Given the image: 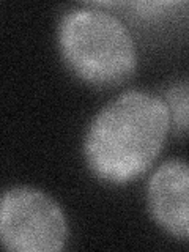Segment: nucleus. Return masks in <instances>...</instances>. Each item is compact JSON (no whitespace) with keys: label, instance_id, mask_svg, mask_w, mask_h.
<instances>
[{"label":"nucleus","instance_id":"f257e3e1","mask_svg":"<svg viewBox=\"0 0 189 252\" xmlns=\"http://www.w3.org/2000/svg\"><path fill=\"white\" fill-rule=\"evenodd\" d=\"M169 129L170 112L164 98L142 90L123 92L87 128L85 162L102 181L129 183L152 167Z\"/></svg>","mask_w":189,"mask_h":252},{"label":"nucleus","instance_id":"f03ea898","mask_svg":"<svg viewBox=\"0 0 189 252\" xmlns=\"http://www.w3.org/2000/svg\"><path fill=\"white\" fill-rule=\"evenodd\" d=\"M57 44L63 62L82 81L107 87L126 81L137 66L136 44L115 14L81 6L62 16Z\"/></svg>","mask_w":189,"mask_h":252},{"label":"nucleus","instance_id":"7ed1b4c3","mask_svg":"<svg viewBox=\"0 0 189 252\" xmlns=\"http://www.w3.org/2000/svg\"><path fill=\"white\" fill-rule=\"evenodd\" d=\"M68 222L52 197L32 186H13L0 200V240L13 252H57L68 241Z\"/></svg>","mask_w":189,"mask_h":252},{"label":"nucleus","instance_id":"20e7f679","mask_svg":"<svg viewBox=\"0 0 189 252\" xmlns=\"http://www.w3.org/2000/svg\"><path fill=\"white\" fill-rule=\"evenodd\" d=\"M150 216L162 230L189 241V162L167 159L147 183Z\"/></svg>","mask_w":189,"mask_h":252},{"label":"nucleus","instance_id":"39448f33","mask_svg":"<svg viewBox=\"0 0 189 252\" xmlns=\"http://www.w3.org/2000/svg\"><path fill=\"white\" fill-rule=\"evenodd\" d=\"M164 101L170 112V125L175 132L189 131V82H177L165 92Z\"/></svg>","mask_w":189,"mask_h":252}]
</instances>
